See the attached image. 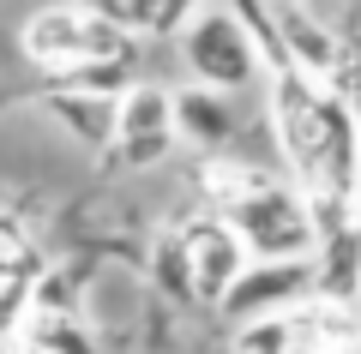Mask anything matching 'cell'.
Wrapping results in <instances>:
<instances>
[{
  "instance_id": "52a82bcc",
  "label": "cell",
  "mask_w": 361,
  "mask_h": 354,
  "mask_svg": "<svg viewBox=\"0 0 361 354\" xmlns=\"http://www.w3.org/2000/svg\"><path fill=\"white\" fill-rule=\"evenodd\" d=\"M180 241V258H187V282H193V301L199 306H217V294L235 282V270L247 265L241 241H235V228L223 216H193L187 228H175Z\"/></svg>"
},
{
  "instance_id": "603a6c76",
  "label": "cell",
  "mask_w": 361,
  "mask_h": 354,
  "mask_svg": "<svg viewBox=\"0 0 361 354\" xmlns=\"http://www.w3.org/2000/svg\"><path fill=\"white\" fill-rule=\"evenodd\" d=\"M0 354H13V342H0Z\"/></svg>"
},
{
  "instance_id": "3957f363",
  "label": "cell",
  "mask_w": 361,
  "mask_h": 354,
  "mask_svg": "<svg viewBox=\"0 0 361 354\" xmlns=\"http://www.w3.org/2000/svg\"><path fill=\"white\" fill-rule=\"evenodd\" d=\"M211 216H223L235 228V241H241L247 258H313V222H307L301 192L283 187V180H271V175H259V168Z\"/></svg>"
},
{
  "instance_id": "ac0fdd59",
  "label": "cell",
  "mask_w": 361,
  "mask_h": 354,
  "mask_svg": "<svg viewBox=\"0 0 361 354\" xmlns=\"http://www.w3.org/2000/svg\"><path fill=\"white\" fill-rule=\"evenodd\" d=\"M289 6H307V13H319V18H331V25H337L355 0H289Z\"/></svg>"
},
{
  "instance_id": "44dd1931",
  "label": "cell",
  "mask_w": 361,
  "mask_h": 354,
  "mask_svg": "<svg viewBox=\"0 0 361 354\" xmlns=\"http://www.w3.org/2000/svg\"><path fill=\"white\" fill-rule=\"evenodd\" d=\"M13 354H54V348H42V342H18Z\"/></svg>"
},
{
  "instance_id": "d6986e66",
  "label": "cell",
  "mask_w": 361,
  "mask_h": 354,
  "mask_svg": "<svg viewBox=\"0 0 361 354\" xmlns=\"http://www.w3.org/2000/svg\"><path fill=\"white\" fill-rule=\"evenodd\" d=\"M73 6H85V13H97V18H127V0H73Z\"/></svg>"
},
{
  "instance_id": "6da1fadb",
  "label": "cell",
  "mask_w": 361,
  "mask_h": 354,
  "mask_svg": "<svg viewBox=\"0 0 361 354\" xmlns=\"http://www.w3.org/2000/svg\"><path fill=\"white\" fill-rule=\"evenodd\" d=\"M271 127L295 192H349V168L361 156V114L331 84L271 72Z\"/></svg>"
},
{
  "instance_id": "e0dca14e",
  "label": "cell",
  "mask_w": 361,
  "mask_h": 354,
  "mask_svg": "<svg viewBox=\"0 0 361 354\" xmlns=\"http://www.w3.org/2000/svg\"><path fill=\"white\" fill-rule=\"evenodd\" d=\"M337 37H343V49H349V54H361V0L349 6L343 18H337Z\"/></svg>"
},
{
  "instance_id": "277c9868",
  "label": "cell",
  "mask_w": 361,
  "mask_h": 354,
  "mask_svg": "<svg viewBox=\"0 0 361 354\" xmlns=\"http://www.w3.org/2000/svg\"><path fill=\"white\" fill-rule=\"evenodd\" d=\"M180 61L193 72V84H211V90H247L265 66H259V49L241 25H235L229 6H211V13H193L180 25Z\"/></svg>"
},
{
  "instance_id": "7402d4cb",
  "label": "cell",
  "mask_w": 361,
  "mask_h": 354,
  "mask_svg": "<svg viewBox=\"0 0 361 354\" xmlns=\"http://www.w3.org/2000/svg\"><path fill=\"white\" fill-rule=\"evenodd\" d=\"M355 342H361V301H355Z\"/></svg>"
},
{
  "instance_id": "8992f818",
  "label": "cell",
  "mask_w": 361,
  "mask_h": 354,
  "mask_svg": "<svg viewBox=\"0 0 361 354\" xmlns=\"http://www.w3.org/2000/svg\"><path fill=\"white\" fill-rule=\"evenodd\" d=\"M307 294H313V258H247L235 270V282L217 294V318L241 324V318L289 312Z\"/></svg>"
},
{
  "instance_id": "ba28073f",
  "label": "cell",
  "mask_w": 361,
  "mask_h": 354,
  "mask_svg": "<svg viewBox=\"0 0 361 354\" xmlns=\"http://www.w3.org/2000/svg\"><path fill=\"white\" fill-rule=\"evenodd\" d=\"M271 25H277V42H283L289 72H301V78L331 84L337 66L349 61V49H343V37H337V25H331V18H319V13H307V6L271 0Z\"/></svg>"
},
{
  "instance_id": "ffe728a7",
  "label": "cell",
  "mask_w": 361,
  "mask_h": 354,
  "mask_svg": "<svg viewBox=\"0 0 361 354\" xmlns=\"http://www.w3.org/2000/svg\"><path fill=\"white\" fill-rule=\"evenodd\" d=\"M349 210H355V222H361V156H355V168H349Z\"/></svg>"
},
{
  "instance_id": "7a4b0ae2",
  "label": "cell",
  "mask_w": 361,
  "mask_h": 354,
  "mask_svg": "<svg viewBox=\"0 0 361 354\" xmlns=\"http://www.w3.org/2000/svg\"><path fill=\"white\" fill-rule=\"evenodd\" d=\"M18 49H25V61L49 78V72H66V66H85V61H127L133 66L139 37H133L127 25H115V18H97V13H85V6H73V0H61V6H37V13L25 18Z\"/></svg>"
},
{
  "instance_id": "9a60e30c",
  "label": "cell",
  "mask_w": 361,
  "mask_h": 354,
  "mask_svg": "<svg viewBox=\"0 0 361 354\" xmlns=\"http://www.w3.org/2000/svg\"><path fill=\"white\" fill-rule=\"evenodd\" d=\"M49 84L61 90H97V96H121L133 84V66L127 61H85V66H66V72H49Z\"/></svg>"
},
{
  "instance_id": "2e32d148",
  "label": "cell",
  "mask_w": 361,
  "mask_h": 354,
  "mask_svg": "<svg viewBox=\"0 0 361 354\" xmlns=\"http://www.w3.org/2000/svg\"><path fill=\"white\" fill-rule=\"evenodd\" d=\"M151 277L163 294H175V301H193V282H187V258H180V241H175V228H169L163 241H157V258H151Z\"/></svg>"
},
{
  "instance_id": "30bf717a",
  "label": "cell",
  "mask_w": 361,
  "mask_h": 354,
  "mask_svg": "<svg viewBox=\"0 0 361 354\" xmlns=\"http://www.w3.org/2000/svg\"><path fill=\"white\" fill-rule=\"evenodd\" d=\"M289 342H295V354H361L355 301H325V294L295 301L289 306Z\"/></svg>"
},
{
  "instance_id": "5bb4252c",
  "label": "cell",
  "mask_w": 361,
  "mask_h": 354,
  "mask_svg": "<svg viewBox=\"0 0 361 354\" xmlns=\"http://www.w3.org/2000/svg\"><path fill=\"white\" fill-rule=\"evenodd\" d=\"M229 354H295V342H289V312H265V318L229 324Z\"/></svg>"
},
{
  "instance_id": "4fadbf2b",
  "label": "cell",
  "mask_w": 361,
  "mask_h": 354,
  "mask_svg": "<svg viewBox=\"0 0 361 354\" xmlns=\"http://www.w3.org/2000/svg\"><path fill=\"white\" fill-rule=\"evenodd\" d=\"M199 6H205V0H127V18H121V25L139 42H169V37H180V25H187Z\"/></svg>"
},
{
  "instance_id": "9c48e42d",
  "label": "cell",
  "mask_w": 361,
  "mask_h": 354,
  "mask_svg": "<svg viewBox=\"0 0 361 354\" xmlns=\"http://www.w3.org/2000/svg\"><path fill=\"white\" fill-rule=\"evenodd\" d=\"M169 127H175V144H187L199 156H217L241 132V108H235L229 90L180 84V90H169Z\"/></svg>"
},
{
  "instance_id": "5b68a950",
  "label": "cell",
  "mask_w": 361,
  "mask_h": 354,
  "mask_svg": "<svg viewBox=\"0 0 361 354\" xmlns=\"http://www.w3.org/2000/svg\"><path fill=\"white\" fill-rule=\"evenodd\" d=\"M175 151V127H169V90L151 78H133L115 102V139H109V163L115 168H157Z\"/></svg>"
},
{
  "instance_id": "7c38bea8",
  "label": "cell",
  "mask_w": 361,
  "mask_h": 354,
  "mask_svg": "<svg viewBox=\"0 0 361 354\" xmlns=\"http://www.w3.org/2000/svg\"><path fill=\"white\" fill-rule=\"evenodd\" d=\"M313 294L325 301H361V222H343L313 246Z\"/></svg>"
},
{
  "instance_id": "cb8c5ba5",
  "label": "cell",
  "mask_w": 361,
  "mask_h": 354,
  "mask_svg": "<svg viewBox=\"0 0 361 354\" xmlns=\"http://www.w3.org/2000/svg\"><path fill=\"white\" fill-rule=\"evenodd\" d=\"M355 114H361V108H355Z\"/></svg>"
},
{
  "instance_id": "8fae6325",
  "label": "cell",
  "mask_w": 361,
  "mask_h": 354,
  "mask_svg": "<svg viewBox=\"0 0 361 354\" xmlns=\"http://www.w3.org/2000/svg\"><path fill=\"white\" fill-rule=\"evenodd\" d=\"M42 114L54 127H66V139L85 144V151L103 156L109 139H115V102L121 96H97V90H61V84H42Z\"/></svg>"
}]
</instances>
